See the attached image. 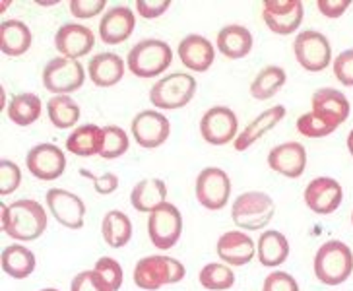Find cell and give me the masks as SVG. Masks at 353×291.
Here are the masks:
<instances>
[{
    "label": "cell",
    "instance_id": "17",
    "mask_svg": "<svg viewBox=\"0 0 353 291\" xmlns=\"http://www.w3.org/2000/svg\"><path fill=\"white\" fill-rule=\"evenodd\" d=\"M95 47V35L82 23H64L54 33V49L61 57L78 61L90 54Z\"/></svg>",
    "mask_w": 353,
    "mask_h": 291
},
{
    "label": "cell",
    "instance_id": "47",
    "mask_svg": "<svg viewBox=\"0 0 353 291\" xmlns=\"http://www.w3.org/2000/svg\"><path fill=\"white\" fill-rule=\"evenodd\" d=\"M347 150H350V154L353 156V128L350 130V136H347Z\"/></svg>",
    "mask_w": 353,
    "mask_h": 291
},
{
    "label": "cell",
    "instance_id": "33",
    "mask_svg": "<svg viewBox=\"0 0 353 291\" xmlns=\"http://www.w3.org/2000/svg\"><path fill=\"white\" fill-rule=\"evenodd\" d=\"M288 74L281 66L270 64L266 68H262L256 78L250 83V95L259 101H268L274 95L280 92L281 88L285 86Z\"/></svg>",
    "mask_w": 353,
    "mask_h": 291
},
{
    "label": "cell",
    "instance_id": "21",
    "mask_svg": "<svg viewBox=\"0 0 353 291\" xmlns=\"http://www.w3.org/2000/svg\"><path fill=\"white\" fill-rule=\"evenodd\" d=\"M219 260L228 266H245L256 254V245L245 231H228L216 245Z\"/></svg>",
    "mask_w": 353,
    "mask_h": 291
},
{
    "label": "cell",
    "instance_id": "28",
    "mask_svg": "<svg viewBox=\"0 0 353 291\" xmlns=\"http://www.w3.org/2000/svg\"><path fill=\"white\" fill-rule=\"evenodd\" d=\"M256 254L262 266L276 268L290 257V241L281 231H276V229L262 231L256 243Z\"/></svg>",
    "mask_w": 353,
    "mask_h": 291
},
{
    "label": "cell",
    "instance_id": "6",
    "mask_svg": "<svg viewBox=\"0 0 353 291\" xmlns=\"http://www.w3.org/2000/svg\"><path fill=\"white\" fill-rule=\"evenodd\" d=\"M196 78L185 72H173L163 76L150 90V101L157 109L175 111L187 107L196 95Z\"/></svg>",
    "mask_w": 353,
    "mask_h": 291
},
{
    "label": "cell",
    "instance_id": "43",
    "mask_svg": "<svg viewBox=\"0 0 353 291\" xmlns=\"http://www.w3.org/2000/svg\"><path fill=\"white\" fill-rule=\"evenodd\" d=\"M107 6L105 0H70V14L80 20H90L101 14Z\"/></svg>",
    "mask_w": 353,
    "mask_h": 291
},
{
    "label": "cell",
    "instance_id": "9",
    "mask_svg": "<svg viewBox=\"0 0 353 291\" xmlns=\"http://www.w3.org/2000/svg\"><path fill=\"white\" fill-rule=\"evenodd\" d=\"M293 52L297 63L307 72H322L332 61V47L324 33L316 30H305L293 41Z\"/></svg>",
    "mask_w": 353,
    "mask_h": 291
},
{
    "label": "cell",
    "instance_id": "44",
    "mask_svg": "<svg viewBox=\"0 0 353 291\" xmlns=\"http://www.w3.org/2000/svg\"><path fill=\"white\" fill-rule=\"evenodd\" d=\"M80 175L88 177L92 183H94V188L97 194H113L114 190L119 188V177L114 173H103V175H95L92 171L88 169H80Z\"/></svg>",
    "mask_w": 353,
    "mask_h": 291
},
{
    "label": "cell",
    "instance_id": "20",
    "mask_svg": "<svg viewBox=\"0 0 353 291\" xmlns=\"http://www.w3.org/2000/svg\"><path fill=\"white\" fill-rule=\"evenodd\" d=\"M272 171L288 179H299L307 169V150L299 142H283L268 154Z\"/></svg>",
    "mask_w": 353,
    "mask_h": 291
},
{
    "label": "cell",
    "instance_id": "26",
    "mask_svg": "<svg viewBox=\"0 0 353 291\" xmlns=\"http://www.w3.org/2000/svg\"><path fill=\"white\" fill-rule=\"evenodd\" d=\"M105 132L97 125H82L74 128L66 138V150L80 157L99 156L103 150Z\"/></svg>",
    "mask_w": 353,
    "mask_h": 291
},
{
    "label": "cell",
    "instance_id": "18",
    "mask_svg": "<svg viewBox=\"0 0 353 291\" xmlns=\"http://www.w3.org/2000/svg\"><path fill=\"white\" fill-rule=\"evenodd\" d=\"M311 103L312 113L316 114V117H321L322 121L336 126V128L347 121L350 111H352V105L347 101V97L340 90H334V88L316 90L312 94Z\"/></svg>",
    "mask_w": 353,
    "mask_h": 291
},
{
    "label": "cell",
    "instance_id": "30",
    "mask_svg": "<svg viewBox=\"0 0 353 291\" xmlns=\"http://www.w3.org/2000/svg\"><path fill=\"white\" fill-rule=\"evenodd\" d=\"M35 254L23 245H8L2 250V270L14 280H26L35 270Z\"/></svg>",
    "mask_w": 353,
    "mask_h": 291
},
{
    "label": "cell",
    "instance_id": "37",
    "mask_svg": "<svg viewBox=\"0 0 353 291\" xmlns=\"http://www.w3.org/2000/svg\"><path fill=\"white\" fill-rule=\"evenodd\" d=\"M297 130H299V134L307 136V138H324V136L332 134L336 126L322 121L321 117H316L311 111V113H305L297 119Z\"/></svg>",
    "mask_w": 353,
    "mask_h": 291
},
{
    "label": "cell",
    "instance_id": "5",
    "mask_svg": "<svg viewBox=\"0 0 353 291\" xmlns=\"http://www.w3.org/2000/svg\"><path fill=\"white\" fill-rule=\"evenodd\" d=\"M276 214V204L266 192L249 190L235 198L231 206V219L239 229L259 231L264 229Z\"/></svg>",
    "mask_w": 353,
    "mask_h": 291
},
{
    "label": "cell",
    "instance_id": "14",
    "mask_svg": "<svg viewBox=\"0 0 353 291\" xmlns=\"http://www.w3.org/2000/svg\"><path fill=\"white\" fill-rule=\"evenodd\" d=\"M45 202H47L49 214L61 225H64L66 229H74V231L83 228L85 204L78 194L64 190V188H51L45 197Z\"/></svg>",
    "mask_w": 353,
    "mask_h": 291
},
{
    "label": "cell",
    "instance_id": "25",
    "mask_svg": "<svg viewBox=\"0 0 353 291\" xmlns=\"http://www.w3.org/2000/svg\"><path fill=\"white\" fill-rule=\"evenodd\" d=\"M216 47L225 59H231V61L245 59L252 51V33L239 23L225 26L219 30L216 37Z\"/></svg>",
    "mask_w": 353,
    "mask_h": 291
},
{
    "label": "cell",
    "instance_id": "16",
    "mask_svg": "<svg viewBox=\"0 0 353 291\" xmlns=\"http://www.w3.org/2000/svg\"><path fill=\"white\" fill-rule=\"evenodd\" d=\"M305 204L319 216H328L340 208L343 200L342 185L332 177H316L305 188Z\"/></svg>",
    "mask_w": 353,
    "mask_h": 291
},
{
    "label": "cell",
    "instance_id": "39",
    "mask_svg": "<svg viewBox=\"0 0 353 291\" xmlns=\"http://www.w3.org/2000/svg\"><path fill=\"white\" fill-rule=\"evenodd\" d=\"M21 171L10 159L0 161V197H8L20 188Z\"/></svg>",
    "mask_w": 353,
    "mask_h": 291
},
{
    "label": "cell",
    "instance_id": "22",
    "mask_svg": "<svg viewBox=\"0 0 353 291\" xmlns=\"http://www.w3.org/2000/svg\"><path fill=\"white\" fill-rule=\"evenodd\" d=\"M134 26V12L128 6H113L105 12L99 21V37L107 45H121L132 35Z\"/></svg>",
    "mask_w": 353,
    "mask_h": 291
},
{
    "label": "cell",
    "instance_id": "48",
    "mask_svg": "<svg viewBox=\"0 0 353 291\" xmlns=\"http://www.w3.org/2000/svg\"><path fill=\"white\" fill-rule=\"evenodd\" d=\"M41 291H59V290H54V288H45V290H41Z\"/></svg>",
    "mask_w": 353,
    "mask_h": 291
},
{
    "label": "cell",
    "instance_id": "40",
    "mask_svg": "<svg viewBox=\"0 0 353 291\" xmlns=\"http://www.w3.org/2000/svg\"><path fill=\"white\" fill-rule=\"evenodd\" d=\"M70 291H113L95 270L80 272L70 283Z\"/></svg>",
    "mask_w": 353,
    "mask_h": 291
},
{
    "label": "cell",
    "instance_id": "1",
    "mask_svg": "<svg viewBox=\"0 0 353 291\" xmlns=\"http://www.w3.org/2000/svg\"><path fill=\"white\" fill-rule=\"evenodd\" d=\"M2 212V229L14 241L30 243L41 237L47 229V212L41 202L33 198H21L10 206L0 202Z\"/></svg>",
    "mask_w": 353,
    "mask_h": 291
},
{
    "label": "cell",
    "instance_id": "10",
    "mask_svg": "<svg viewBox=\"0 0 353 291\" xmlns=\"http://www.w3.org/2000/svg\"><path fill=\"white\" fill-rule=\"evenodd\" d=\"M231 179L219 167H206L198 173L196 177V200L200 206L206 210H223L229 204L231 198Z\"/></svg>",
    "mask_w": 353,
    "mask_h": 291
},
{
    "label": "cell",
    "instance_id": "34",
    "mask_svg": "<svg viewBox=\"0 0 353 291\" xmlns=\"http://www.w3.org/2000/svg\"><path fill=\"white\" fill-rule=\"evenodd\" d=\"M80 105L70 95H54L47 101V114L52 126L57 128H72L80 121Z\"/></svg>",
    "mask_w": 353,
    "mask_h": 291
},
{
    "label": "cell",
    "instance_id": "27",
    "mask_svg": "<svg viewBox=\"0 0 353 291\" xmlns=\"http://www.w3.org/2000/svg\"><path fill=\"white\" fill-rule=\"evenodd\" d=\"M33 43L32 30L21 20H4L0 23V49L6 57H21Z\"/></svg>",
    "mask_w": 353,
    "mask_h": 291
},
{
    "label": "cell",
    "instance_id": "3",
    "mask_svg": "<svg viewBox=\"0 0 353 291\" xmlns=\"http://www.w3.org/2000/svg\"><path fill=\"white\" fill-rule=\"evenodd\" d=\"M353 252L342 241H326L314 254V276L324 285H340L352 276Z\"/></svg>",
    "mask_w": 353,
    "mask_h": 291
},
{
    "label": "cell",
    "instance_id": "31",
    "mask_svg": "<svg viewBox=\"0 0 353 291\" xmlns=\"http://www.w3.org/2000/svg\"><path fill=\"white\" fill-rule=\"evenodd\" d=\"M101 235L111 249H123L132 239V221L121 210H111L103 216Z\"/></svg>",
    "mask_w": 353,
    "mask_h": 291
},
{
    "label": "cell",
    "instance_id": "11",
    "mask_svg": "<svg viewBox=\"0 0 353 291\" xmlns=\"http://www.w3.org/2000/svg\"><path fill=\"white\" fill-rule=\"evenodd\" d=\"M237 130H239L237 114L223 105L212 107L200 119V134L212 146H225L229 142H235Z\"/></svg>",
    "mask_w": 353,
    "mask_h": 291
},
{
    "label": "cell",
    "instance_id": "12",
    "mask_svg": "<svg viewBox=\"0 0 353 291\" xmlns=\"http://www.w3.org/2000/svg\"><path fill=\"white\" fill-rule=\"evenodd\" d=\"M305 8L301 0H266L262 4V20L272 33L291 35L301 26Z\"/></svg>",
    "mask_w": 353,
    "mask_h": 291
},
{
    "label": "cell",
    "instance_id": "36",
    "mask_svg": "<svg viewBox=\"0 0 353 291\" xmlns=\"http://www.w3.org/2000/svg\"><path fill=\"white\" fill-rule=\"evenodd\" d=\"M105 132V142L103 150L99 156L103 159H117V157L125 156L128 152V146H130V140H128V134L121 126L109 125L103 128Z\"/></svg>",
    "mask_w": 353,
    "mask_h": 291
},
{
    "label": "cell",
    "instance_id": "38",
    "mask_svg": "<svg viewBox=\"0 0 353 291\" xmlns=\"http://www.w3.org/2000/svg\"><path fill=\"white\" fill-rule=\"evenodd\" d=\"M94 270L109 283L111 290H121L123 280H125V274H123V268H121V264H119L117 260L111 259V257H101V259L95 262Z\"/></svg>",
    "mask_w": 353,
    "mask_h": 291
},
{
    "label": "cell",
    "instance_id": "29",
    "mask_svg": "<svg viewBox=\"0 0 353 291\" xmlns=\"http://www.w3.org/2000/svg\"><path fill=\"white\" fill-rule=\"evenodd\" d=\"M167 185L161 179H142L140 183H136L132 192H130V204L132 208L150 214L159 206L167 202Z\"/></svg>",
    "mask_w": 353,
    "mask_h": 291
},
{
    "label": "cell",
    "instance_id": "24",
    "mask_svg": "<svg viewBox=\"0 0 353 291\" xmlns=\"http://www.w3.org/2000/svg\"><path fill=\"white\" fill-rule=\"evenodd\" d=\"M283 117H285V107L283 105H274L270 109L262 111L259 117H254V121H250L249 125L245 126V130L241 134H237L235 142H233L235 150L237 152L249 150L250 146L254 144V142H259L262 136H266L272 128H276V126L280 125L281 121H283Z\"/></svg>",
    "mask_w": 353,
    "mask_h": 291
},
{
    "label": "cell",
    "instance_id": "15",
    "mask_svg": "<svg viewBox=\"0 0 353 291\" xmlns=\"http://www.w3.org/2000/svg\"><path fill=\"white\" fill-rule=\"evenodd\" d=\"M26 167L39 181H57L66 169V156L59 146L43 142L33 146L26 156Z\"/></svg>",
    "mask_w": 353,
    "mask_h": 291
},
{
    "label": "cell",
    "instance_id": "8",
    "mask_svg": "<svg viewBox=\"0 0 353 291\" xmlns=\"http://www.w3.org/2000/svg\"><path fill=\"white\" fill-rule=\"evenodd\" d=\"M148 235L159 250H169L183 235V214L175 204L163 202L148 216Z\"/></svg>",
    "mask_w": 353,
    "mask_h": 291
},
{
    "label": "cell",
    "instance_id": "32",
    "mask_svg": "<svg viewBox=\"0 0 353 291\" xmlns=\"http://www.w3.org/2000/svg\"><path fill=\"white\" fill-rule=\"evenodd\" d=\"M43 103L37 94H18L10 99L6 113L14 125L30 126L41 117Z\"/></svg>",
    "mask_w": 353,
    "mask_h": 291
},
{
    "label": "cell",
    "instance_id": "7",
    "mask_svg": "<svg viewBox=\"0 0 353 291\" xmlns=\"http://www.w3.org/2000/svg\"><path fill=\"white\" fill-rule=\"evenodd\" d=\"M41 80L47 92L54 95H70L83 86L85 70L80 61L57 57L45 64Z\"/></svg>",
    "mask_w": 353,
    "mask_h": 291
},
{
    "label": "cell",
    "instance_id": "41",
    "mask_svg": "<svg viewBox=\"0 0 353 291\" xmlns=\"http://www.w3.org/2000/svg\"><path fill=\"white\" fill-rule=\"evenodd\" d=\"M262 291H299V283L288 272L278 270L264 278Z\"/></svg>",
    "mask_w": 353,
    "mask_h": 291
},
{
    "label": "cell",
    "instance_id": "4",
    "mask_svg": "<svg viewBox=\"0 0 353 291\" xmlns=\"http://www.w3.org/2000/svg\"><path fill=\"white\" fill-rule=\"evenodd\" d=\"M173 63V51L169 43L161 39H144L136 43L126 54L128 70L138 78H156Z\"/></svg>",
    "mask_w": 353,
    "mask_h": 291
},
{
    "label": "cell",
    "instance_id": "42",
    "mask_svg": "<svg viewBox=\"0 0 353 291\" xmlns=\"http://www.w3.org/2000/svg\"><path fill=\"white\" fill-rule=\"evenodd\" d=\"M334 76L342 86H353V49L340 52L334 59Z\"/></svg>",
    "mask_w": 353,
    "mask_h": 291
},
{
    "label": "cell",
    "instance_id": "35",
    "mask_svg": "<svg viewBox=\"0 0 353 291\" xmlns=\"http://www.w3.org/2000/svg\"><path fill=\"white\" fill-rule=\"evenodd\" d=\"M198 281L208 291H228L235 285V274L223 262H210L200 270Z\"/></svg>",
    "mask_w": 353,
    "mask_h": 291
},
{
    "label": "cell",
    "instance_id": "45",
    "mask_svg": "<svg viewBox=\"0 0 353 291\" xmlns=\"http://www.w3.org/2000/svg\"><path fill=\"white\" fill-rule=\"evenodd\" d=\"M171 8V0H138L136 2V10L138 16H142L145 20H154L163 16L167 10Z\"/></svg>",
    "mask_w": 353,
    "mask_h": 291
},
{
    "label": "cell",
    "instance_id": "13",
    "mask_svg": "<svg viewBox=\"0 0 353 291\" xmlns=\"http://www.w3.org/2000/svg\"><path fill=\"white\" fill-rule=\"evenodd\" d=\"M130 130H132L136 144L140 148L154 150L167 142V138L171 134V123L163 113L154 111V109H145L132 119Z\"/></svg>",
    "mask_w": 353,
    "mask_h": 291
},
{
    "label": "cell",
    "instance_id": "2",
    "mask_svg": "<svg viewBox=\"0 0 353 291\" xmlns=\"http://www.w3.org/2000/svg\"><path fill=\"white\" fill-rule=\"evenodd\" d=\"M187 276V268L173 257L152 254L136 262L132 280L144 291H157L163 285L179 283Z\"/></svg>",
    "mask_w": 353,
    "mask_h": 291
},
{
    "label": "cell",
    "instance_id": "49",
    "mask_svg": "<svg viewBox=\"0 0 353 291\" xmlns=\"http://www.w3.org/2000/svg\"><path fill=\"white\" fill-rule=\"evenodd\" d=\"M352 223H353V212H352Z\"/></svg>",
    "mask_w": 353,
    "mask_h": 291
},
{
    "label": "cell",
    "instance_id": "46",
    "mask_svg": "<svg viewBox=\"0 0 353 291\" xmlns=\"http://www.w3.org/2000/svg\"><path fill=\"white\" fill-rule=\"evenodd\" d=\"M316 6H319L322 16H326V18H340V16H343V12L352 6V2L350 0H319Z\"/></svg>",
    "mask_w": 353,
    "mask_h": 291
},
{
    "label": "cell",
    "instance_id": "23",
    "mask_svg": "<svg viewBox=\"0 0 353 291\" xmlns=\"http://www.w3.org/2000/svg\"><path fill=\"white\" fill-rule=\"evenodd\" d=\"M126 63L117 52H97L88 63V76L97 88H113L123 80Z\"/></svg>",
    "mask_w": 353,
    "mask_h": 291
},
{
    "label": "cell",
    "instance_id": "19",
    "mask_svg": "<svg viewBox=\"0 0 353 291\" xmlns=\"http://www.w3.org/2000/svg\"><path fill=\"white\" fill-rule=\"evenodd\" d=\"M176 54L181 59V63L185 68H188L190 72H206L210 70V66L214 64L216 59V49L214 45L206 39L204 35L198 33H190L183 41L179 43Z\"/></svg>",
    "mask_w": 353,
    "mask_h": 291
}]
</instances>
